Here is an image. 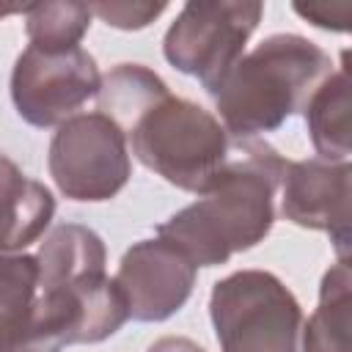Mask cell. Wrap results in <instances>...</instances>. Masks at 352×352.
Returning a JSON list of instances; mask_svg holds the SVG:
<instances>
[{"mask_svg": "<svg viewBox=\"0 0 352 352\" xmlns=\"http://www.w3.org/2000/svg\"><path fill=\"white\" fill-rule=\"evenodd\" d=\"M38 261L30 253L0 256V352H44L33 336Z\"/></svg>", "mask_w": 352, "mask_h": 352, "instance_id": "12", "label": "cell"}, {"mask_svg": "<svg viewBox=\"0 0 352 352\" xmlns=\"http://www.w3.org/2000/svg\"><path fill=\"white\" fill-rule=\"evenodd\" d=\"M333 72L330 55L297 33L267 36L212 94L217 121L234 140L275 132L305 107L319 82Z\"/></svg>", "mask_w": 352, "mask_h": 352, "instance_id": "3", "label": "cell"}, {"mask_svg": "<svg viewBox=\"0 0 352 352\" xmlns=\"http://www.w3.org/2000/svg\"><path fill=\"white\" fill-rule=\"evenodd\" d=\"M99 66L82 47L47 52L25 47L11 72V102L30 126H58L99 94Z\"/></svg>", "mask_w": 352, "mask_h": 352, "instance_id": "8", "label": "cell"}, {"mask_svg": "<svg viewBox=\"0 0 352 352\" xmlns=\"http://www.w3.org/2000/svg\"><path fill=\"white\" fill-rule=\"evenodd\" d=\"M261 14L264 6L256 0L184 3L162 38L165 60L182 74L195 77L212 96L245 55Z\"/></svg>", "mask_w": 352, "mask_h": 352, "instance_id": "6", "label": "cell"}, {"mask_svg": "<svg viewBox=\"0 0 352 352\" xmlns=\"http://www.w3.org/2000/svg\"><path fill=\"white\" fill-rule=\"evenodd\" d=\"M33 336L44 352L69 344H99L129 319L126 300L107 275L102 236L80 223L55 226L38 253Z\"/></svg>", "mask_w": 352, "mask_h": 352, "instance_id": "2", "label": "cell"}, {"mask_svg": "<svg viewBox=\"0 0 352 352\" xmlns=\"http://www.w3.org/2000/svg\"><path fill=\"white\" fill-rule=\"evenodd\" d=\"M302 352H352L349 258H338L322 278L319 305L305 322Z\"/></svg>", "mask_w": 352, "mask_h": 352, "instance_id": "14", "label": "cell"}, {"mask_svg": "<svg viewBox=\"0 0 352 352\" xmlns=\"http://www.w3.org/2000/svg\"><path fill=\"white\" fill-rule=\"evenodd\" d=\"M280 190H283V204H280L283 217L300 228L330 234L338 258H349L352 165L327 162L319 157L286 162Z\"/></svg>", "mask_w": 352, "mask_h": 352, "instance_id": "10", "label": "cell"}, {"mask_svg": "<svg viewBox=\"0 0 352 352\" xmlns=\"http://www.w3.org/2000/svg\"><path fill=\"white\" fill-rule=\"evenodd\" d=\"M209 316L223 352H297L302 308L267 270H239L217 280Z\"/></svg>", "mask_w": 352, "mask_h": 352, "instance_id": "5", "label": "cell"}, {"mask_svg": "<svg viewBox=\"0 0 352 352\" xmlns=\"http://www.w3.org/2000/svg\"><path fill=\"white\" fill-rule=\"evenodd\" d=\"M55 214L52 192L22 173V168L0 154V256L22 253L36 242Z\"/></svg>", "mask_w": 352, "mask_h": 352, "instance_id": "11", "label": "cell"}, {"mask_svg": "<svg viewBox=\"0 0 352 352\" xmlns=\"http://www.w3.org/2000/svg\"><path fill=\"white\" fill-rule=\"evenodd\" d=\"M168 91L165 80L140 63H118L99 82V113L107 116L124 135L126 129Z\"/></svg>", "mask_w": 352, "mask_h": 352, "instance_id": "15", "label": "cell"}, {"mask_svg": "<svg viewBox=\"0 0 352 352\" xmlns=\"http://www.w3.org/2000/svg\"><path fill=\"white\" fill-rule=\"evenodd\" d=\"M349 52L341 69L330 72L305 102V126L319 160L349 162Z\"/></svg>", "mask_w": 352, "mask_h": 352, "instance_id": "13", "label": "cell"}, {"mask_svg": "<svg viewBox=\"0 0 352 352\" xmlns=\"http://www.w3.org/2000/svg\"><path fill=\"white\" fill-rule=\"evenodd\" d=\"M47 165L55 187L69 201H110L132 176L126 135L99 110L58 124Z\"/></svg>", "mask_w": 352, "mask_h": 352, "instance_id": "7", "label": "cell"}, {"mask_svg": "<svg viewBox=\"0 0 352 352\" xmlns=\"http://www.w3.org/2000/svg\"><path fill=\"white\" fill-rule=\"evenodd\" d=\"M91 14L118 30H140L151 25L168 6L165 3H88Z\"/></svg>", "mask_w": 352, "mask_h": 352, "instance_id": "17", "label": "cell"}, {"mask_svg": "<svg viewBox=\"0 0 352 352\" xmlns=\"http://www.w3.org/2000/svg\"><path fill=\"white\" fill-rule=\"evenodd\" d=\"M294 11L322 30H336V33L349 30V14H352L349 3H333V6L330 3H308V6L294 3Z\"/></svg>", "mask_w": 352, "mask_h": 352, "instance_id": "18", "label": "cell"}, {"mask_svg": "<svg viewBox=\"0 0 352 352\" xmlns=\"http://www.w3.org/2000/svg\"><path fill=\"white\" fill-rule=\"evenodd\" d=\"M198 267L168 239H140L121 256L116 283L135 322H165L192 294Z\"/></svg>", "mask_w": 352, "mask_h": 352, "instance_id": "9", "label": "cell"}, {"mask_svg": "<svg viewBox=\"0 0 352 352\" xmlns=\"http://www.w3.org/2000/svg\"><path fill=\"white\" fill-rule=\"evenodd\" d=\"M91 16L88 3H30L25 8V33L30 47L63 52L80 47L91 28Z\"/></svg>", "mask_w": 352, "mask_h": 352, "instance_id": "16", "label": "cell"}, {"mask_svg": "<svg viewBox=\"0 0 352 352\" xmlns=\"http://www.w3.org/2000/svg\"><path fill=\"white\" fill-rule=\"evenodd\" d=\"M28 6H0V19L3 16H11V14H25Z\"/></svg>", "mask_w": 352, "mask_h": 352, "instance_id": "20", "label": "cell"}, {"mask_svg": "<svg viewBox=\"0 0 352 352\" xmlns=\"http://www.w3.org/2000/svg\"><path fill=\"white\" fill-rule=\"evenodd\" d=\"M148 352H206V349L184 336H165V338H157L148 346Z\"/></svg>", "mask_w": 352, "mask_h": 352, "instance_id": "19", "label": "cell"}, {"mask_svg": "<svg viewBox=\"0 0 352 352\" xmlns=\"http://www.w3.org/2000/svg\"><path fill=\"white\" fill-rule=\"evenodd\" d=\"M132 154L168 184L204 195L231 157V135L201 104L165 94L129 129Z\"/></svg>", "mask_w": 352, "mask_h": 352, "instance_id": "4", "label": "cell"}, {"mask_svg": "<svg viewBox=\"0 0 352 352\" xmlns=\"http://www.w3.org/2000/svg\"><path fill=\"white\" fill-rule=\"evenodd\" d=\"M286 162L270 143L234 140L231 157L212 187L190 206L157 226V236L176 245L195 267L226 264L272 231L275 192Z\"/></svg>", "mask_w": 352, "mask_h": 352, "instance_id": "1", "label": "cell"}]
</instances>
